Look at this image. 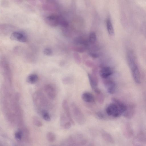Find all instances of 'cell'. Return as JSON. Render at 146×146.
<instances>
[{"label":"cell","mask_w":146,"mask_h":146,"mask_svg":"<svg viewBox=\"0 0 146 146\" xmlns=\"http://www.w3.org/2000/svg\"><path fill=\"white\" fill-rule=\"evenodd\" d=\"M33 100L36 111L39 113L44 110H47L52 108L51 103L40 91H36L34 93Z\"/></svg>","instance_id":"cell-1"},{"label":"cell","mask_w":146,"mask_h":146,"mask_svg":"<svg viewBox=\"0 0 146 146\" xmlns=\"http://www.w3.org/2000/svg\"><path fill=\"white\" fill-rule=\"evenodd\" d=\"M127 58L133 79L136 83L139 84L141 82L140 74L134 54L132 51H129L127 52Z\"/></svg>","instance_id":"cell-2"},{"label":"cell","mask_w":146,"mask_h":146,"mask_svg":"<svg viewBox=\"0 0 146 146\" xmlns=\"http://www.w3.org/2000/svg\"><path fill=\"white\" fill-rule=\"evenodd\" d=\"M88 143V140L80 134L71 135L66 141V146H85Z\"/></svg>","instance_id":"cell-3"},{"label":"cell","mask_w":146,"mask_h":146,"mask_svg":"<svg viewBox=\"0 0 146 146\" xmlns=\"http://www.w3.org/2000/svg\"><path fill=\"white\" fill-rule=\"evenodd\" d=\"M1 66L3 75L6 83L5 84L11 87L12 85L11 70L9 64L5 58L1 59Z\"/></svg>","instance_id":"cell-4"},{"label":"cell","mask_w":146,"mask_h":146,"mask_svg":"<svg viewBox=\"0 0 146 146\" xmlns=\"http://www.w3.org/2000/svg\"><path fill=\"white\" fill-rule=\"evenodd\" d=\"M73 116L76 122L80 125L84 124L85 122V116L78 107L74 103L71 105Z\"/></svg>","instance_id":"cell-5"},{"label":"cell","mask_w":146,"mask_h":146,"mask_svg":"<svg viewBox=\"0 0 146 146\" xmlns=\"http://www.w3.org/2000/svg\"><path fill=\"white\" fill-rule=\"evenodd\" d=\"M107 114L109 116L117 117L123 113L118 106L115 103H111L106 107V110Z\"/></svg>","instance_id":"cell-6"},{"label":"cell","mask_w":146,"mask_h":146,"mask_svg":"<svg viewBox=\"0 0 146 146\" xmlns=\"http://www.w3.org/2000/svg\"><path fill=\"white\" fill-rule=\"evenodd\" d=\"M97 68L95 66L92 69V73H88V76L90 86L94 90L98 88V80L97 75Z\"/></svg>","instance_id":"cell-7"},{"label":"cell","mask_w":146,"mask_h":146,"mask_svg":"<svg viewBox=\"0 0 146 146\" xmlns=\"http://www.w3.org/2000/svg\"><path fill=\"white\" fill-rule=\"evenodd\" d=\"M61 17L55 14H52L46 17L45 19L46 23L52 27L59 25Z\"/></svg>","instance_id":"cell-8"},{"label":"cell","mask_w":146,"mask_h":146,"mask_svg":"<svg viewBox=\"0 0 146 146\" xmlns=\"http://www.w3.org/2000/svg\"><path fill=\"white\" fill-rule=\"evenodd\" d=\"M44 90L50 99L53 100L56 97V91L55 88L52 85L50 84H46L44 86Z\"/></svg>","instance_id":"cell-9"},{"label":"cell","mask_w":146,"mask_h":146,"mask_svg":"<svg viewBox=\"0 0 146 146\" xmlns=\"http://www.w3.org/2000/svg\"><path fill=\"white\" fill-rule=\"evenodd\" d=\"M10 38L11 40H15L22 42L27 41V38L24 33L19 31H14L11 35Z\"/></svg>","instance_id":"cell-10"},{"label":"cell","mask_w":146,"mask_h":146,"mask_svg":"<svg viewBox=\"0 0 146 146\" xmlns=\"http://www.w3.org/2000/svg\"><path fill=\"white\" fill-rule=\"evenodd\" d=\"M104 81V84L108 92L110 94H113L115 90V84L113 80L106 79Z\"/></svg>","instance_id":"cell-11"},{"label":"cell","mask_w":146,"mask_h":146,"mask_svg":"<svg viewBox=\"0 0 146 146\" xmlns=\"http://www.w3.org/2000/svg\"><path fill=\"white\" fill-rule=\"evenodd\" d=\"M62 106L65 113L66 116L72 124L74 125V122L72 118L67 101L66 100H64L62 103Z\"/></svg>","instance_id":"cell-12"},{"label":"cell","mask_w":146,"mask_h":146,"mask_svg":"<svg viewBox=\"0 0 146 146\" xmlns=\"http://www.w3.org/2000/svg\"><path fill=\"white\" fill-rule=\"evenodd\" d=\"M113 71L111 68L109 67H104L100 71V76L104 79H107L113 74Z\"/></svg>","instance_id":"cell-13"},{"label":"cell","mask_w":146,"mask_h":146,"mask_svg":"<svg viewBox=\"0 0 146 146\" xmlns=\"http://www.w3.org/2000/svg\"><path fill=\"white\" fill-rule=\"evenodd\" d=\"M82 100L88 103H94L95 102L94 95L91 93L86 92L82 93L81 96Z\"/></svg>","instance_id":"cell-14"},{"label":"cell","mask_w":146,"mask_h":146,"mask_svg":"<svg viewBox=\"0 0 146 146\" xmlns=\"http://www.w3.org/2000/svg\"><path fill=\"white\" fill-rule=\"evenodd\" d=\"M60 124L65 129H69L71 127L72 123L69 121L66 116L62 114L60 118Z\"/></svg>","instance_id":"cell-15"},{"label":"cell","mask_w":146,"mask_h":146,"mask_svg":"<svg viewBox=\"0 0 146 146\" xmlns=\"http://www.w3.org/2000/svg\"><path fill=\"white\" fill-rule=\"evenodd\" d=\"M101 134L102 138L105 141L110 143H114V139L109 133L104 130H102L101 132Z\"/></svg>","instance_id":"cell-16"},{"label":"cell","mask_w":146,"mask_h":146,"mask_svg":"<svg viewBox=\"0 0 146 146\" xmlns=\"http://www.w3.org/2000/svg\"><path fill=\"white\" fill-rule=\"evenodd\" d=\"M13 27L11 25L2 24L0 25V32L3 34H7L13 30Z\"/></svg>","instance_id":"cell-17"},{"label":"cell","mask_w":146,"mask_h":146,"mask_svg":"<svg viewBox=\"0 0 146 146\" xmlns=\"http://www.w3.org/2000/svg\"><path fill=\"white\" fill-rule=\"evenodd\" d=\"M38 80V76L37 74L35 73L29 74L26 79L27 82L29 83L33 84L36 83Z\"/></svg>","instance_id":"cell-18"},{"label":"cell","mask_w":146,"mask_h":146,"mask_svg":"<svg viewBox=\"0 0 146 146\" xmlns=\"http://www.w3.org/2000/svg\"><path fill=\"white\" fill-rule=\"evenodd\" d=\"M106 27L108 31L109 34L112 35L114 34V30L113 27L110 20L109 19L106 21Z\"/></svg>","instance_id":"cell-19"},{"label":"cell","mask_w":146,"mask_h":146,"mask_svg":"<svg viewBox=\"0 0 146 146\" xmlns=\"http://www.w3.org/2000/svg\"><path fill=\"white\" fill-rule=\"evenodd\" d=\"M40 114L45 120L48 121L50 120V117L47 110H44L42 111Z\"/></svg>","instance_id":"cell-20"},{"label":"cell","mask_w":146,"mask_h":146,"mask_svg":"<svg viewBox=\"0 0 146 146\" xmlns=\"http://www.w3.org/2000/svg\"><path fill=\"white\" fill-rule=\"evenodd\" d=\"M46 137L48 141L50 142L54 141L56 139L55 135L52 132H48L47 133Z\"/></svg>","instance_id":"cell-21"},{"label":"cell","mask_w":146,"mask_h":146,"mask_svg":"<svg viewBox=\"0 0 146 146\" xmlns=\"http://www.w3.org/2000/svg\"><path fill=\"white\" fill-rule=\"evenodd\" d=\"M96 40V36L95 33L92 32L90 34L89 36V42L91 43H94Z\"/></svg>","instance_id":"cell-22"},{"label":"cell","mask_w":146,"mask_h":146,"mask_svg":"<svg viewBox=\"0 0 146 146\" xmlns=\"http://www.w3.org/2000/svg\"><path fill=\"white\" fill-rule=\"evenodd\" d=\"M96 98L99 103L100 104H102L104 102V96L102 92L96 94Z\"/></svg>","instance_id":"cell-23"},{"label":"cell","mask_w":146,"mask_h":146,"mask_svg":"<svg viewBox=\"0 0 146 146\" xmlns=\"http://www.w3.org/2000/svg\"><path fill=\"white\" fill-rule=\"evenodd\" d=\"M33 122L34 124L38 127H41L42 124L41 121L36 117L34 116L33 118Z\"/></svg>","instance_id":"cell-24"},{"label":"cell","mask_w":146,"mask_h":146,"mask_svg":"<svg viewBox=\"0 0 146 146\" xmlns=\"http://www.w3.org/2000/svg\"><path fill=\"white\" fill-rule=\"evenodd\" d=\"M73 56L76 62L78 64H80L81 62V59L79 54L77 53H74Z\"/></svg>","instance_id":"cell-25"},{"label":"cell","mask_w":146,"mask_h":146,"mask_svg":"<svg viewBox=\"0 0 146 146\" xmlns=\"http://www.w3.org/2000/svg\"><path fill=\"white\" fill-rule=\"evenodd\" d=\"M22 133L21 131L16 132L15 134V137L16 140L18 141L20 140L22 138Z\"/></svg>","instance_id":"cell-26"},{"label":"cell","mask_w":146,"mask_h":146,"mask_svg":"<svg viewBox=\"0 0 146 146\" xmlns=\"http://www.w3.org/2000/svg\"><path fill=\"white\" fill-rule=\"evenodd\" d=\"M44 54L48 56H50L52 54V50L49 48H46L43 50Z\"/></svg>","instance_id":"cell-27"},{"label":"cell","mask_w":146,"mask_h":146,"mask_svg":"<svg viewBox=\"0 0 146 146\" xmlns=\"http://www.w3.org/2000/svg\"><path fill=\"white\" fill-rule=\"evenodd\" d=\"M61 26L64 27H67L68 26V22L61 17L60 24Z\"/></svg>","instance_id":"cell-28"},{"label":"cell","mask_w":146,"mask_h":146,"mask_svg":"<svg viewBox=\"0 0 146 146\" xmlns=\"http://www.w3.org/2000/svg\"><path fill=\"white\" fill-rule=\"evenodd\" d=\"M96 116L99 119H102L104 118V114L100 112H98L96 113Z\"/></svg>","instance_id":"cell-29"},{"label":"cell","mask_w":146,"mask_h":146,"mask_svg":"<svg viewBox=\"0 0 146 146\" xmlns=\"http://www.w3.org/2000/svg\"><path fill=\"white\" fill-rule=\"evenodd\" d=\"M86 65L88 67H90L93 68L95 66L94 64L90 61H87L86 62Z\"/></svg>","instance_id":"cell-30"},{"label":"cell","mask_w":146,"mask_h":146,"mask_svg":"<svg viewBox=\"0 0 146 146\" xmlns=\"http://www.w3.org/2000/svg\"><path fill=\"white\" fill-rule=\"evenodd\" d=\"M75 50L77 52H84L85 51V49L83 47H79L76 48Z\"/></svg>","instance_id":"cell-31"},{"label":"cell","mask_w":146,"mask_h":146,"mask_svg":"<svg viewBox=\"0 0 146 146\" xmlns=\"http://www.w3.org/2000/svg\"><path fill=\"white\" fill-rule=\"evenodd\" d=\"M90 55L91 57L94 58H96L98 56V55L94 53H91Z\"/></svg>","instance_id":"cell-32"},{"label":"cell","mask_w":146,"mask_h":146,"mask_svg":"<svg viewBox=\"0 0 146 146\" xmlns=\"http://www.w3.org/2000/svg\"><path fill=\"white\" fill-rule=\"evenodd\" d=\"M86 146H95V145L93 144L90 143L88 144V145H86Z\"/></svg>","instance_id":"cell-33"}]
</instances>
